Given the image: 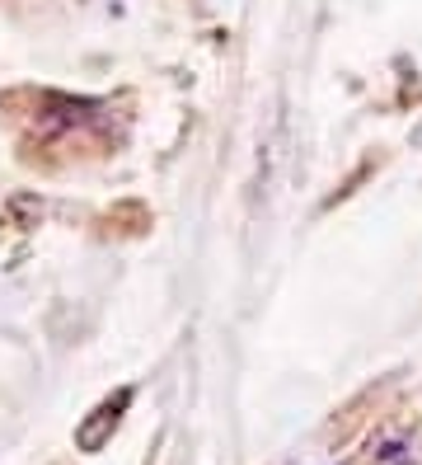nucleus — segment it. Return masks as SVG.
<instances>
[{
  "label": "nucleus",
  "mask_w": 422,
  "mask_h": 465,
  "mask_svg": "<svg viewBox=\"0 0 422 465\" xmlns=\"http://www.w3.org/2000/svg\"><path fill=\"white\" fill-rule=\"evenodd\" d=\"M127 404H132V391L108 395L90 419H80V428H75V447H80V451H103V442H108L113 432H118V423H123V414H127Z\"/></svg>",
  "instance_id": "1"
}]
</instances>
